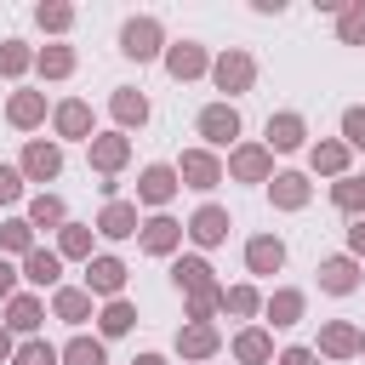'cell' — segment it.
Segmentation results:
<instances>
[{
    "label": "cell",
    "mask_w": 365,
    "mask_h": 365,
    "mask_svg": "<svg viewBox=\"0 0 365 365\" xmlns=\"http://www.w3.org/2000/svg\"><path fill=\"white\" fill-rule=\"evenodd\" d=\"M120 40H125V51H131V57H154V51H160V29H154L148 17H143V23H125V34H120Z\"/></svg>",
    "instance_id": "6da1fadb"
},
{
    "label": "cell",
    "mask_w": 365,
    "mask_h": 365,
    "mask_svg": "<svg viewBox=\"0 0 365 365\" xmlns=\"http://www.w3.org/2000/svg\"><path fill=\"white\" fill-rule=\"evenodd\" d=\"M200 131H205V137H211V143H228V137H234V131H240V114H234V108H222V103H217V108H205V114H200Z\"/></svg>",
    "instance_id": "7a4b0ae2"
},
{
    "label": "cell",
    "mask_w": 365,
    "mask_h": 365,
    "mask_svg": "<svg viewBox=\"0 0 365 365\" xmlns=\"http://www.w3.org/2000/svg\"><path fill=\"white\" fill-rule=\"evenodd\" d=\"M217 86H222V91L251 86V57H240V51H234V57H222V63H217Z\"/></svg>",
    "instance_id": "3957f363"
},
{
    "label": "cell",
    "mask_w": 365,
    "mask_h": 365,
    "mask_svg": "<svg viewBox=\"0 0 365 365\" xmlns=\"http://www.w3.org/2000/svg\"><path fill=\"white\" fill-rule=\"evenodd\" d=\"M268 143H274V148H297V143H302V120H297V114L268 120Z\"/></svg>",
    "instance_id": "277c9868"
},
{
    "label": "cell",
    "mask_w": 365,
    "mask_h": 365,
    "mask_svg": "<svg viewBox=\"0 0 365 365\" xmlns=\"http://www.w3.org/2000/svg\"><path fill=\"white\" fill-rule=\"evenodd\" d=\"M222 228H228V217H222L217 205H205V211L194 217V240H200V245H217V240H222Z\"/></svg>",
    "instance_id": "5b68a950"
},
{
    "label": "cell",
    "mask_w": 365,
    "mask_h": 365,
    "mask_svg": "<svg viewBox=\"0 0 365 365\" xmlns=\"http://www.w3.org/2000/svg\"><path fill=\"white\" fill-rule=\"evenodd\" d=\"M279 262H285L279 240H251V268H257V274H274Z\"/></svg>",
    "instance_id": "8992f818"
},
{
    "label": "cell",
    "mask_w": 365,
    "mask_h": 365,
    "mask_svg": "<svg viewBox=\"0 0 365 365\" xmlns=\"http://www.w3.org/2000/svg\"><path fill=\"white\" fill-rule=\"evenodd\" d=\"M171 188H177V182H171V171H165V165H148V171H143V200H154V205H160Z\"/></svg>",
    "instance_id": "52a82bcc"
},
{
    "label": "cell",
    "mask_w": 365,
    "mask_h": 365,
    "mask_svg": "<svg viewBox=\"0 0 365 365\" xmlns=\"http://www.w3.org/2000/svg\"><path fill=\"white\" fill-rule=\"evenodd\" d=\"M97 291H120V279H125V268L114 262V257H103V262H91V274H86Z\"/></svg>",
    "instance_id": "ba28073f"
},
{
    "label": "cell",
    "mask_w": 365,
    "mask_h": 365,
    "mask_svg": "<svg viewBox=\"0 0 365 365\" xmlns=\"http://www.w3.org/2000/svg\"><path fill=\"white\" fill-rule=\"evenodd\" d=\"M23 165H29V177H57V148H46V143H34Z\"/></svg>",
    "instance_id": "9c48e42d"
},
{
    "label": "cell",
    "mask_w": 365,
    "mask_h": 365,
    "mask_svg": "<svg viewBox=\"0 0 365 365\" xmlns=\"http://www.w3.org/2000/svg\"><path fill=\"white\" fill-rule=\"evenodd\" d=\"M319 274H325V291H354V262H348V257H336V262H325Z\"/></svg>",
    "instance_id": "30bf717a"
},
{
    "label": "cell",
    "mask_w": 365,
    "mask_h": 365,
    "mask_svg": "<svg viewBox=\"0 0 365 365\" xmlns=\"http://www.w3.org/2000/svg\"><path fill=\"white\" fill-rule=\"evenodd\" d=\"M200 68H205L200 46H177V51H171V74H177V80H182V74H200Z\"/></svg>",
    "instance_id": "8fae6325"
},
{
    "label": "cell",
    "mask_w": 365,
    "mask_h": 365,
    "mask_svg": "<svg viewBox=\"0 0 365 365\" xmlns=\"http://www.w3.org/2000/svg\"><path fill=\"white\" fill-rule=\"evenodd\" d=\"M182 177H194V188H211V182H217V165H211L205 154H188V160H182Z\"/></svg>",
    "instance_id": "7c38bea8"
},
{
    "label": "cell",
    "mask_w": 365,
    "mask_h": 365,
    "mask_svg": "<svg viewBox=\"0 0 365 365\" xmlns=\"http://www.w3.org/2000/svg\"><path fill=\"white\" fill-rule=\"evenodd\" d=\"M29 279H34V285H51V279H57V257H51V251H34V257H29Z\"/></svg>",
    "instance_id": "4fadbf2b"
},
{
    "label": "cell",
    "mask_w": 365,
    "mask_h": 365,
    "mask_svg": "<svg viewBox=\"0 0 365 365\" xmlns=\"http://www.w3.org/2000/svg\"><path fill=\"white\" fill-rule=\"evenodd\" d=\"M86 120H91V114H86V103H63V114H57V125H63L68 137H80V131H86Z\"/></svg>",
    "instance_id": "5bb4252c"
},
{
    "label": "cell",
    "mask_w": 365,
    "mask_h": 365,
    "mask_svg": "<svg viewBox=\"0 0 365 365\" xmlns=\"http://www.w3.org/2000/svg\"><path fill=\"white\" fill-rule=\"evenodd\" d=\"M262 165H268L262 148H240V154H234V171H240V177H262Z\"/></svg>",
    "instance_id": "9a60e30c"
},
{
    "label": "cell",
    "mask_w": 365,
    "mask_h": 365,
    "mask_svg": "<svg viewBox=\"0 0 365 365\" xmlns=\"http://www.w3.org/2000/svg\"><path fill=\"white\" fill-rule=\"evenodd\" d=\"M131 205H108V217H103V234H131Z\"/></svg>",
    "instance_id": "2e32d148"
},
{
    "label": "cell",
    "mask_w": 365,
    "mask_h": 365,
    "mask_svg": "<svg viewBox=\"0 0 365 365\" xmlns=\"http://www.w3.org/2000/svg\"><path fill=\"white\" fill-rule=\"evenodd\" d=\"M171 240H177V228H171L165 217H160V222H148V234H143V245H148V251H165Z\"/></svg>",
    "instance_id": "e0dca14e"
},
{
    "label": "cell",
    "mask_w": 365,
    "mask_h": 365,
    "mask_svg": "<svg viewBox=\"0 0 365 365\" xmlns=\"http://www.w3.org/2000/svg\"><path fill=\"white\" fill-rule=\"evenodd\" d=\"M11 120H17V125H29V120H40V97H34V91H23V97L11 103Z\"/></svg>",
    "instance_id": "ac0fdd59"
},
{
    "label": "cell",
    "mask_w": 365,
    "mask_h": 365,
    "mask_svg": "<svg viewBox=\"0 0 365 365\" xmlns=\"http://www.w3.org/2000/svg\"><path fill=\"white\" fill-rule=\"evenodd\" d=\"M114 114H120V120H143V114H148V103H143V97H131V91H120V97H114Z\"/></svg>",
    "instance_id": "d6986e66"
},
{
    "label": "cell",
    "mask_w": 365,
    "mask_h": 365,
    "mask_svg": "<svg viewBox=\"0 0 365 365\" xmlns=\"http://www.w3.org/2000/svg\"><path fill=\"white\" fill-rule=\"evenodd\" d=\"M91 154H97V165H120V160H125V143H120V137H103Z\"/></svg>",
    "instance_id": "ffe728a7"
},
{
    "label": "cell",
    "mask_w": 365,
    "mask_h": 365,
    "mask_svg": "<svg viewBox=\"0 0 365 365\" xmlns=\"http://www.w3.org/2000/svg\"><path fill=\"white\" fill-rule=\"evenodd\" d=\"M205 274H211L205 262H177V285H194V291H200V285H205Z\"/></svg>",
    "instance_id": "44dd1931"
},
{
    "label": "cell",
    "mask_w": 365,
    "mask_h": 365,
    "mask_svg": "<svg viewBox=\"0 0 365 365\" xmlns=\"http://www.w3.org/2000/svg\"><path fill=\"white\" fill-rule=\"evenodd\" d=\"M68 365H103V348L97 342H74L68 348Z\"/></svg>",
    "instance_id": "7402d4cb"
},
{
    "label": "cell",
    "mask_w": 365,
    "mask_h": 365,
    "mask_svg": "<svg viewBox=\"0 0 365 365\" xmlns=\"http://www.w3.org/2000/svg\"><path fill=\"white\" fill-rule=\"evenodd\" d=\"M17 365H57V354H51L46 342H29V348L17 354Z\"/></svg>",
    "instance_id": "603a6c76"
},
{
    "label": "cell",
    "mask_w": 365,
    "mask_h": 365,
    "mask_svg": "<svg viewBox=\"0 0 365 365\" xmlns=\"http://www.w3.org/2000/svg\"><path fill=\"white\" fill-rule=\"evenodd\" d=\"M279 205H302V177H279Z\"/></svg>",
    "instance_id": "cb8c5ba5"
},
{
    "label": "cell",
    "mask_w": 365,
    "mask_h": 365,
    "mask_svg": "<svg viewBox=\"0 0 365 365\" xmlns=\"http://www.w3.org/2000/svg\"><path fill=\"white\" fill-rule=\"evenodd\" d=\"M57 314H63V319H80V314H86V297H80V291H63V297H57Z\"/></svg>",
    "instance_id": "d4e9b609"
},
{
    "label": "cell",
    "mask_w": 365,
    "mask_h": 365,
    "mask_svg": "<svg viewBox=\"0 0 365 365\" xmlns=\"http://www.w3.org/2000/svg\"><path fill=\"white\" fill-rule=\"evenodd\" d=\"M34 319H40V308H34L29 297H23V302H11V325H17V331H29Z\"/></svg>",
    "instance_id": "484cf974"
},
{
    "label": "cell",
    "mask_w": 365,
    "mask_h": 365,
    "mask_svg": "<svg viewBox=\"0 0 365 365\" xmlns=\"http://www.w3.org/2000/svg\"><path fill=\"white\" fill-rule=\"evenodd\" d=\"M342 40H365V6H354V11L342 17Z\"/></svg>",
    "instance_id": "4316f807"
},
{
    "label": "cell",
    "mask_w": 365,
    "mask_h": 365,
    "mask_svg": "<svg viewBox=\"0 0 365 365\" xmlns=\"http://www.w3.org/2000/svg\"><path fill=\"white\" fill-rule=\"evenodd\" d=\"M342 131H348V143H359V148H365V108H348Z\"/></svg>",
    "instance_id": "83f0119b"
},
{
    "label": "cell",
    "mask_w": 365,
    "mask_h": 365,
    "mask_svg": "<svg viewBox=\"0 0 365 365\" xmlns=\"http://www.w3.org/2000/svg\"><path fill=\"white\" fill-rule=\"evenodd\" d=\"M125 325H131V308H125V302H114V308L103 314V331H125Z\"/></svg>",
    "instance_id": "f1b7e54d"
},
{
    "label": "cell",
    "mask_w": 365,
    "mask_h": 365,
    "mask_svg": "<svg viewBox=\"0 0 365 365\" xmlns=\"http://www.w3.org/2000/svg\"><path fill=\"white\" fill-rule=\"evenodd\" d=\"M182 348H188V354H205V348H211V331H205V325H194V331L182 336Z\"/></svg>",
    "instance_id": "f546056e"
},
{
    "label": "cell",
    "mask_w": 365,
    "mask_h": 365,
    "mask_svg": "<svg viewBox=\"0 0 365 365\" xmlns=\"http://www.w3.org/2000/svg\"><path fill=\"white\" fill-rule=\"evenodd\" d=\"M314 165H325V171H336V165H342V148H336V143H325V148L314 154Z\"/></svg>",
    "instance_id": "4dcf8cb0"
},
{
    "label": "cell",
    "mask_w": 365,
    "mask_h": 365,
    "mask_svg": "<svg viewBox=\"0 0 365 365\" xmlns=\"http://www.w3.org/2000/svg\"><path fill=\"white\" fill-rule=\"evenodd\" d=\"M57 217H63L57 200H34V222H57Z\"/></svg>",
    "instance_id": "1f68e13d"
},
{
    "label": "cell",
    "mask_w": 365,
    "mask_h": 365,
    "mask_svg": "<svg viewBox=\"0 0 365 365\" xmlns=\"http://www.w3.org/2000/svg\"><path fill=\"white\" fill-rule=\"evenodd\" d=\"M240 354H245V359H262V354H268V342L251 331V336H240Z\"/></svg>",
    "instance_id": "d6a6232c"
},
{
    "label": "cell",
    "mask_w": 365,
    "mask_h": 365,
    "mask_svg": "<svg viewBox=\"0 0 365 365\" xmlns=\"http://www.w3.org/2000/svg\"><path fill=\"white\" fill-rule=\"evenodd\" d=\"M325 348H331V354H348V348H354V336H348V331H342V325H336V331H331V336H325Z\"/></svg>",
    "instance_id": "836d02e7"
},
{
    "label": "cell",
    "mask_w": 365,
    "mask_h": 365,
    "mask_svg": "<svg viewBox=\"0 0 365 365\" xmlns=\"http://www.w3.org/2000/svg\"><path fill=\"white\" fill-rule=\"evenodd\" d=\"M17 188H23V182H17V171H6V165H0V200H17Z\"/></svg>",
    "instance_id": "e575fe53"
},
{
    "label": "cell",
    "mask_w": 365,
    "mask_h": 365,
    "mask_svg": "<svg viewBox=\"0 0 365 365\" xmlns=\"http://www.w3.org/2000/svg\"><path fill=\"white\" fill-rule=\"evenodd\" d=\"M336 200H342V205H359V200H365V182H342Z\"/></svg>",
    "instance_id": "d590c367"
},
{
    "label": "cell",
    "mask_w": 365,
    "mask_h": 365,
    "mask_svg": "<svg viewBox=\"0 0 365 365\" xmlns=\"http://www.w3.org/2000/svg\"><path fill=\"white\" fill-rule=\"evenodd\" d=\"M40 23H51V29H63V23H68V11H63V6H40Z\"/></svg>",
    "instance_id": "8d00e7d4"
},
{
    "label": "cell",
    "mask_w": 365,
    "mask_h": 365,
    "mask_svg": "<svg viewBox=\"0 0 365 365\" xmlns=\"http://www.w3.org/2000/svg\"><path fill=\"white\" fill-rule=\"evenodd\" d=\"M297 308H302V302H297V297H291V291H285V297H279V302H274V314H279V325H285V319H291V314H297Z\"/></svg>",
    "instance_id": "74e56055"
},
{
    "label": "cell",
    "mask_w": 365,
    "mask_h": 365,
    "mask_svg": "<svg viewBox=\"0 0 365 365\" xmlns=\"http://www.w3.org/2000/svg\"><path fill=\"white\" fill-rule=\"evenodd\" d=\"M279 365H314V359H308V354H302V348H291V354H285V359H279Z\"/></svg>",
    "instance_id": "f35d334b"
},
{
    "label": "cell",
    "mask_w": 365,
    "mask_h": 365,
    "mask_svg": "<svg viewBox=\"0 0 365 365\" xmlns=\"http://www.w3.org/2000/svg\"><path fill=\"white\" fill-rule=\"evenodd\" d=\"M6 291H11V268L0 262V297H6Z\"/></svg>",
    "instance_id": "ab89813d"
},
{
    "label": "cell",
    "mask_w": 365,
    "mask_h": 365,
    "mask_svg": "<svg viewBox=\"0 0 365 365\" xmlns=\"http://www.w3.org/2000/svg\"><path fill=\"white\" fill-rule=\"evenodd\" d=\"M6 354H11V336H6V331H0V359H6Z\"/></svg>",
    "instance_id": "60d3db41"
},
{
    "label": "cell",
    "mask_w": 365,
    "mask_h": 365,
    "mask_svg": "<svg viewBox=\"0 0 365 365\" xmlns=\"http://www.w3.org/2000/svg\"><path fill=\"white\" fill-rule=\"evenodd\" d=\"M354 245H359V251H365V222H359V228H354Z\"/></svg>",
    "instance_id": "b9f144b4"
},
{
    "label": "cell",
    "mask_w": 365,
    "mask_h": 365,
    "mask_svg": "<svg viewBox=\"0 0 365 365\" xmlns=\"http://www.w3.org/2000/svg\"><path fill=\"white\" fill-rule=\"evenodd\" d=\"M137 365H160V359H154V354H143V359H137Z\"/></svg>",
    "instance_id": "7bdbcfd3"
}]
</instances>
